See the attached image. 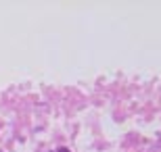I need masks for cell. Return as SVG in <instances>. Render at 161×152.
<instances>
[{"mask_svg":"<svg viewBox=\"0 0 161 152\" xmlns=\"http://www.w3.org/2000/svg\"><path fill=\"white\" fill-rule=\"evenodd\" d=\"M59 152H69V150H67V148H59Z\"/></svg>","mask_w":161,"mask_h":152,"instance_id":"1","label":"cell"}]
</instances>
